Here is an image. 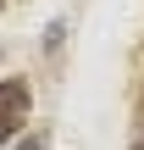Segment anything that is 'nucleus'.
<instances>
[{
    "label": "nucleus",
    "instance_id": "obj_1",
    "mask_svg": "<svg viewBox=\"0 0 144 150\" xmlns=\"http://www.w3.org/2000/svg\"><path fill=\"white\" fill-rule=\"evenodd\" d=\"M22 122H28V83L22 78H6L0 83V139H11Z\"/></svg>",
    "mask_w": 144,
    "mask_h": 150
}]
</instances>
